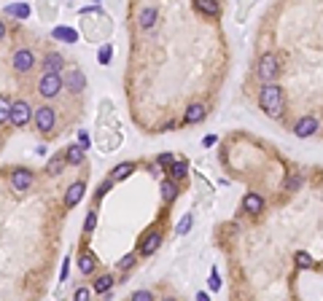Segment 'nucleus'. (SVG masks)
Segmentation results:
<instances>
[{"label":"nucleus","mask_w":323,"mask_h":301,"mask_svg":"<svg viewBox=\"0 0 323 301\" xmlns=\"http://www.w3.org/2000/svg\"><path fill=\"white\" fill-rule=\"evenodd\" d=\"M259 105L269 118H280L283 110H286V105H283V89L277 86L275 81L264 84L261 92H259Z\"/></svg>","instance_id":"1"},{"label":"nucleus","mask_w":323,"mask_h":301,"mask_svg":"<svg viewBox=\"0 0 323 301\" xmlns=\"http://www.w3.org/2000/svg\"><path fill=\"white\" fill-rule=\"evenodd\" d=\"M62 86H65V78L59 73H43L40 81H38V94L46 97V100H54L59 92H62Z\"/></svg>","instance_id":"2"},{"label":"nucleus","mask_w":323,"mask_h":301,"mask_svg":"<svg viewBox=\"0 0 323 301\" xmlns=\"http://www.w3.org/2000/svg\"><path fill=\"white\" fill-rule=\"evenodd\" d=\"M35 127H38L43 134H52L54 129H57V113H54V108L40 105V108L35 110Z\"/></svg>","instance_id":"3"},{"label":"nucleus","mask_w":323,"mask_h":301,"mask_svg":"<svg viewBox=\"0 0 323 301\" xmlns=\"http://www.w3.org/2000/svg\"><path fill=\"white\" fill-rule=\"evenodd\" d=\"M256 73H259V78L264 84L275 81L277 73H280V65H277V57L275 54H264V57L259 59V67H256Z\"/></svg>","instance_id":"4"},{"label":"nucleus","mask_w":323,"mask_h":301,"mask_svg":"<svg viewBox=\"0 0 323 301\" xmlns=\"http://www.w3.org/2000/svg\"><path fill=\"white\" fill-rule=\"evenodd\" d=\"M11 67L17 70V73H30V70L35 67V54L30 51V49H19L11 57Z\"/></svg>","instance_id":"5"},{"label":"nucleus","mask_w":323,"mask_h":301,"mask_svg":"<svg viewBox=\"0 0 323 301\" xmlns=\"http://www.w3.org/2000/svg\"><path fill=\"white\" fill-rule=\"evenodd\" d=\"M30 118H33L30 102H24V100H17V102H11V124H17V127H24V124H30Z\"/></svg>","instance_id":"6"},{"label":"nucleus","mask_w":323,"mask_h":301,"mask_svg":"<svg viewBox=\"0 0 323 301\" xmlns=\"http://www.w3.org/2000/svg\"><path fill=\"white\" fill-rule=\"evenodd\" d=\"M318 127H321V124H318V118L315 116H305V118H299V121L294 124V134L296 137H312V134L318 132Z\"/></svg>","instance_id":"7"},{"label":"nucleus","mask_w":323,"mask_h":301,"mask_svg":"<svg viewBox=\"0 0 323 301\" xmlns=\"http://www.w3.org/2000/svg\"><path fill=\"white\" fill-rule=\"evenodd\" d=\"M65 86H68L73 94H81L84 89H87V75L81 73V70H70V73L65 75Z\"/></svg>","instance_id":"8"},{"label":"nucleus","mask_w":323,"mask_h":301,"mask_svg":"<svg viewBox=\"0 0 323 301\" xmlns=\"http://www.w3.org/2000/svg\"><path fill=\"white\" fill-rule=\"evenodd\" d=\"M11 185L17 188V191H27L30 185H33V169H14Z\"/></svg>","instance_id":"9"},{"label":"nucleus","mask_w":323,"mask_h":301,"mask_svg":"<svg viewBox=\"0 0 323 301\" xmlns=\"http://www.w3.org/2000/svg\"><path fill=\"white\" fill-rule=\"evenodd\" d=\"M205 105L202 102H191L189 108H186V113H183V124H199V121H205Z\"/></svg>","instance_id":"10"},{"label":"nucleus","mask_w":323,"mask_h":301,"mask_svg":"<svg viewBox=\"0 0 323 301\" xmlns=\"http://www.w3.org/2000/svg\"><path fill=\"white\" fill-rule=\"evenodd\" d=\"M159 245H162V232H148L143 245H140V255H154L159 250Z\"/></svg>","instance_id":"11"},{"label":"nucleus","mask_w":323,"mask_h":301,"mask_svg":"<svg viewBox=\"0 0 323 301\" xmlns=\"http://www.w3.org/2000/svg\"><path fill=\"white\" fill-rule=\"evenodd\" d=\"M191 3H194V11L202 14V17H218L221 14V8H218L215 0H191Z\"/></svg>","instance_id":"12"},{"label":"nucleus","mask_w":323,"mask_h":301,"mask_svg":"<svg viewBox=\"0 0 323 301\" xmlns=\"http://www.w3.org/2000/svg\"><path fill=\"white\" fill-rule=\"evenodd\" d=\"M242 210L251 213V215L261 213V210H264V199H261L259 194H245V199H242Z\"/></svg>","instance_id":"13"},{"label":"nucleus","mask_w":323,"mask_h":301,"mask_svg":"<svg viewBox=\"0 0 323 301\" xmlns=\"http://www.w3.org/2000/svg\"><path fill=\"white\" fill-rule=\"evenodd\" d=\"M94 269H97V258H94V253L84 250V253L78 255V272L81 274H92Z\"/></svg>","instance_id":"14"},{"label":"nucleus","mask_w":323,"mask_h":301,"mask_svg":"<svg viewBox=\"0 0 323 301\" xmlns=\"http://www.w3.org/2000/svg\"><path fill=\"white\" fill-rule=\"evenodd\" d=\"M81 199H84V183H73L65 194V207H75Z\"/></svg>","instance_id":"15"},{"label":"nucleus","mask_w":323,"mask_h":301,"mask_svg":"<svg viewBox=\"0 0 323 301\" xmlns=\"http://www.w3.org/2000/svg\"><path fill=\"white\" fill-rule=\"evenodd\" d=\"M156 17H159V11H156L154 6L143 8V11H140V17H138L140 27H143V30H151V27H154V24H156Z\"/></svg>","instance_id":"16"},{"label":"nucleus","mask_w":323,"mask_h":301,"mask_svg":"<svg viewBox=\"0 0 323 301\" xmlns=\"http://www.w3.org/2000/svg\"><path fill=\"white\" fill-rule=\"evenodd\" d=\"M52 35H54V41H65V43H75V41H78V33H75L73 27H54Z\"/></svg>","instance_id":"17"},{"label":"nucleus","mask_w":323,"mask_h":301,"mask_svg":"<svg viewBox=\"0 0 323 301\" xmlns=\"http://www.w3.org/2000/svg\"><path fill=\"white\" fill-rule=\"evenodd\" d=\"M178 197V180H164V183H162V199H164V202H173V199Z\"/></svg>","instance_id":"18"},{"label":"nucleus","mask_w":323,"mask_h":301,"mask_svg":"<svg viewBox=\"0 0 323 301\" xmlns=\"http://www.w3.org/2000/svg\"><path fill=\"white\" fill-rule=\"evenodd\" d=\"M62 57L59 54H46V59H43V73H59L62 70Z\"/></svg>","instance_id":"19"},{"label":"nucleus","mask_w":323,"mask_h":301,"mask_svg":"<svg viewBox=\"0 0 323 301\" xmlns=\"http://www.w3.org/2000/svg\"><path fill=\"white\" fill-rule=\"evenodd\" d=\"M135 172V164L132 162H124V164H119V167H113V172H110V178H113V183H119V180H124V178H129V175Z\"/></svg>","instance_id":"20"},{"label":"nucleus","mask_w":323,"mask_h":301,"mask_svg":"<svg viewBox=\"0 0 323 301\" xmlns=\"http://www.w3.org/2000/svg\"><path fill=\"white\" fill-rule=\"evenodd\" d=\"M65 159H68V164L70 167H75V164H81L84 162V145H70L68 148V153H65Z\"/></svg>","instance_id":"21"},{"label":"nucleus","mask_w":323,"mask_h":301,"mask_svg":"<svg viewBox=\"0 0 323 301\" xmlns=\"http://www.w3.org/2000/svg\"><path fill=\"white\" fill-rule=\"evenodd\" d=\"M8 17H17V19H27L30 17V6L27 3H14V6H6Z\"/></svg>","instance_id":"22"},{"label":"nucleus","mask_w":323,"mask_h":301,"mask_svg":"<svg viewBox=\"0 0 323 301\" xmlns=\"http://www.w3.org/2000/svg\"><path fill=\"white\" fill-rule=\"evenodd\" d=\"M186 172H189V164H186V162H173V164H170V178H173V180H183Z\"/></svg>","instance_id":"23"},{"label":"nucleus","mask_w":323,"mask_h":301,"mask_svg":"<svg viewBox=\"0 0 323 301\" xmlns=\"http://www.w3.org/2000/svg\"><path fill=\"white\" fill-rule=\"evenodd\" d=\"M110 288H113V277L110 274H103V277L94 280V293H108Z\"/></svg>","instance_id":"24"},{"label":"nucleus","mask_w":323,"mask_h":301,"mask_svg":"<svg viewBox=\"0 0 323 301\" xmlns=\"http://www.w3.org/2000/svg\"><path fill=\"white\" fill-rule=\"evenodd\" d=\"M294 261H296V269H312V255L310 253H305V250H299V253L294 255Z\"/></svg>","instance_id":"25"},{"label":"nucleus","mask_w":323,"mask_h":301,"mask_svg":"<svg viewBox=\"0 0 323 301\" xmlns=\"http://www.w3.org/2000/svg\"><path fill=\"white\" fill-rule=\"evenodd\" d=\"M62 164H68V159H65V156H54L52 162L46 164V172L49 175H59V172H62Z\"/></svg>","instance_id":"26"},{"label":"nucleus","mask_w":323,"mask_h":301,"mask_svg":"<svg viewBox=\"0 0 323 301\" xmlns=\"http://www.w3.org/2000/svg\"><path fill=\"white\" fill-rule=\"evenodd\" d=\"M11 121V102L6 97H0V124Z\"/></svg>","instance_id":"27"},{"label":"nucleus","mask_w":323,"mask_h":301,"mask_svg":"<svg viewBox=\"0 0 323 301\" xmlns=\"http://www.w3.org/2000/svg\"><path fill=\"white\" fill-rule=\"evenodd\" d=\"M94 226H97V210H92V213H87V220H84V234H92Z\"/></svg>","instance_id":"28"},{"label":"nucleus","mask_w":323,"mask_h":301,"mask_svg":"<svg viewBox=\"0 0 323 301\" xmlns=\"http://www.w3.org/2000/svg\"><path fill=\"white\" fill-rule=\"evenodd\" d=\"M135 261H138V255H135V253H127L124 258L119 261V269H121V272H129V269L135 267Z\"/></svg>","instance_id":"29"},{"label":"nucleus","mask_w":323,"mask_h":301,"mask_svg":"<svg viewBox=\"0 0 323 301\" xmlns=\"http://www.w3.org/2000/svg\"><path fill=\"white\" fill-rule=\"evenodd\" d=\"M110 57H113V49H110V46H103V49H100V65H108Z\"/></svg>","instance_id":"30"},{"label":"nucleus","mask_w":323,"mask_h":301,"mask_svg":"<svg viewBox=\"0 0 323 301\" xmlns=\"http://www.w3.org/2000/svg\"><path fill=\"white\" fill-rule=\"evenodd\" d=\"M191 229V215H183V220L178 223V234H189Z\"/></svg>","instance_id":"31"},{"label":"nucleus","mask_w":323,"mask_h":301,"mask_svg":"<svg viewBox=\"0 0 323 301\" xmlns=\"http://www.w3.org/2000/svg\"><path fill=\"white\" fill-rule=\"evenodd\" d=\"M299 185H302V175H294V178H288V183H286V188H288V191H296Z\"/></svg>","instance_id":"32"},{"label":"nucleus","mask_w":323,"mask_h":301,"mask_svg":"<svg viewBox=\"0 0 323 301\" xmlns=\"http://www.w3.org/2000/svg\"><path fill=\"white\" fill-rule=\"evenodd\" d=\"M110 185H113V178H108L105 183H100V188H97V199H100V197H105V194L110 191Z\"/></svg>","instance_id":"33"},{"label":"nucleus","mask_w":323,"mask_h":301,"mask_svg":"<svg viewBox=\"0 0 323 301\" xmlns=\"http://www.w3.org/2000/svg\"><path fill=\"white\" fill-rule=\"evenodd\" d=\"M132 299H135V301H151L154 296H151V290H135Z\"/></svg>","instance_id":"34"},{"label":"nucleus","mask_w":323,"mask_h":301,"mask_svg":"<svg viewBox=\"0 0 323 301\" xmlns=\"http://www.w3.org/2000/svg\"><path fill=\"white\" fill-rule=\"evenodd\" d=\"M210 290H221V277H218V272H210Z\"/></svg>","instance_id":"35"},{"label":"nucleus","mask_w":323,"mask_h":301,"mask_svg":"<svg viewBox=\"0 0 323 301\" xmlns=\"http://www.w3.org/2000/svg\"><path fill=\"white\" fill-rule=\"evenodd\" d=\"M156 164H159V167H170V164H173V156H170V153H159Z\"/></svg>","instance_id":"36"},{"label":"nucleus","mask_w":323,"mask_h":301,"mask_svg":"<svg viewBox=\"0 0 323 301\" xmlns=\"http://www.w3.org/2000/svg\"><path fill=\"white\" fill-rule=\"evenodd\" d=\"M89 296H92V290H89V288H78V290H75V299H78V301H89Z\"/></svg>","instance_id":"37"},{"label":"nucleus","mask_w":323,"mask_h":301,"mask_svg":"<svg viewBox=\"0 0 323 301\" xmlns=\"http://www.w3.org/2000/svg\"><path fill=\"white\" fill-rule=\"evenodd\" d=\"M68 269H70V258H65L62 261V277L59 280H68Z\"/></svg>","instance_id":"38"},{"label":"nucleus","mask_w":323,"mask_h":301,"mask_svg":"<svg viewBox=\"0 0 323 301\" xmlns=\"http://www.w3.org/2000/svg\"><path fill=\"white\" fill-rule=\"evenodd\" d=\"M78 143L84 145V148H89V137H87V132H78Z\"/></svg>","instance_id":"39"},{"label":"nucleus","mask_w":323,"mask_h":301,"mask_svg":"<svg viewBox=\"0 0 323 301\" xmlns=\"http://www.w3.org/2000/svg\"><path fill=\"white\" fill-rule=\"evenodd\" d=\"M215 143V134H208V137L202 140V145H213Z\"/></svg>","instance_id":"40"},{"label":"nucleus","mask_w":323,"mask_h":301,"mask_svg":"<svg viewBox=\"0 0 323 301\" xmlns=\"http://www.w3.org/2000/svg\"><path fill=\"white\" fill-rule=\"evenodd\" d=\"M208 299H210V296L205 293V290H199V293H197V301H208Z\"/></svg>","instance_id":"41"},{"label":"nucleus","mask_w":323,"mask_h":301,"mask_svg":"<svg viewBox=\"0 0 323 301\" xmlns=\"http://www.w3.org/2000/svg\"><path fill=\"white\" fill-rule=\"evenodd\" d=\"M3 38H6V24L0 22V41H3Z\"/></svg>","instance_id":"42"},{"label":"nucleus","mask_w":323,"mask_h":301,"mask_svg":"<svg viewBox=\"0 0 323 301\" xmlns=\"http://www.w3.org/2000/svg\"><path fill=\"white\" fill-rule=\"evenodd\" d=\"M94 3H100V0H94Z\"/></svg>","instance_id":"43"}]
</instances>
